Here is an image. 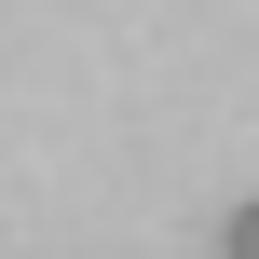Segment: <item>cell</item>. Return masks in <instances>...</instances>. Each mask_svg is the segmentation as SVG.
Here are the masks:
<instances>
[{"label": "cell", "instance_id": "1", "mask_svg": "<svg viewBox=\"0 0 259 259\" xmlns=\"http://www.w3.org/2000/svg\"><path fill=\"white\" fill-rule=\"evenodd\" d=\"M219 259H259V191L232 205V219H219Z\"/></svg>", "mask_w": 259, "mask_h": 259}]
</instances>
